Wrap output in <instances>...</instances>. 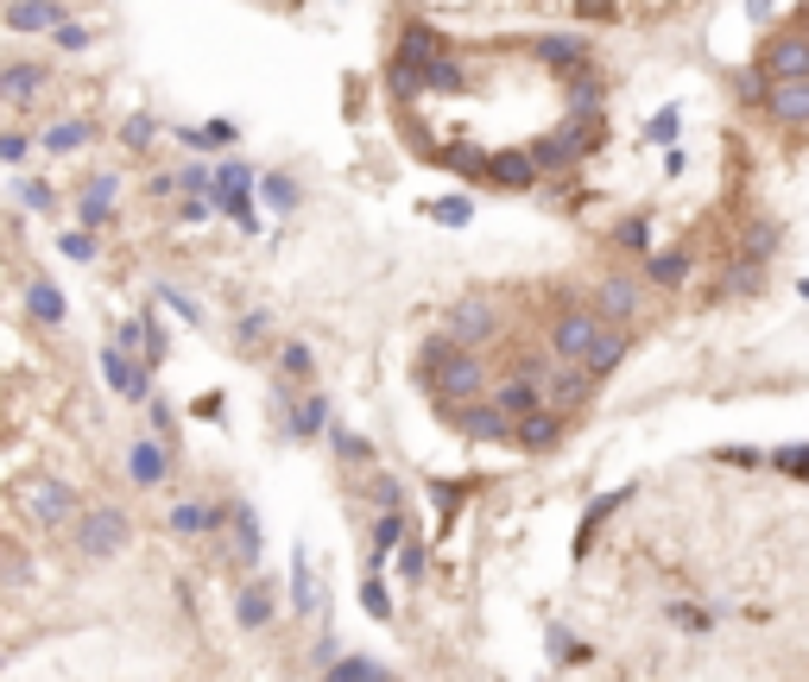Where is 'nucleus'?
<instances>
[{"label":"nucleus","instance_id":"obj_1","mask_svg":"<svg viewBox=\"0 0 809 682\" xmlns=\"http://www.w3.org/2000/svg\"><path fill=\"white\" fill-rule=\"evenodd\" d=\"M96 405L77 379L70 304L39 266L32 235L0 196V651L58 569L108 563L134 518L96 493Z\"/></svg>","mask_w":809,"mask_h":682},{"label":"nucleus","instance_id":"obj_2","mask_svg":"<svg viewBox=\"0 0 809 682\" xmlns=\"http://www.w3.org/2000/svg\"><path fill=\"white\" fill-rule=\"evenodd\" d=\"M417 386L431 392L443 411H462L487 392V367H481V354L455 348L450 335H436V342L417 348Z\"/></svg>","mask_w":809,"mask_h":682},{"label":"nucleus","instance_id":"obj_3","mask_svg":"<svg viewBox=\"0 0 809 682\" xmlns=\"http://www.w3.org/2000/svg\"><path fill=\"white\" fill-rule=\"evenodd\" d=\"M443 329H450L455 348L481 354V348H487V342L500 335V310H494V297H455L450 310H443Z\"/></svg>","mask_w":809,"mask_h":682},{"label":"nucleus","instance_id":"obj_4","mask_svg":"<svg viewBox=\"0 0 809 682\" xmlns=\"http://www.w3.org/2000/svg\"><path fill=\"white\" fill-rule=\"evenodd\" d=\"M759 77H766V89L771 82H809V39L797 26L759 45Z\"/></svg>","mask_w":809,"mask_h":682},{"label":"nucleus","instance_id":"obj_5","mask_svg":"<svg viewBox=\"0 0 809 682\" xmlns=\"http://www.w3.org/2000/svg\"><path fill=\"white\" fill-rule=\"evenodd\" d=\"M601 329H608V323L575 304V310H563L551 323V354H556V360H570V367H582V360L594 354V342H601Z\"/></svg>","mask_w":809,"mask_h":682},{"label":"nucleus","instance_id":"obj_6","mask_svg":"<svg viewBox=\"0 0 809 682\" xmlns=\"http://www.w3.org/2000/svg\"><path fill=\"white\" fill-rule=\"evenodd\" d=\"M639 304H645V278H632V273H608L601 285H594V316H601L608 329H627L632 316H639Z\"/></svg>","mask_w":809,"mask_h":682},{"label":"nucleus","instance_id":"obj_7","mask_svg":"<svg viewBox=\"0 0 809 682\" xmlns=\"http://www.w3.org/2000/svg\"><path fill=\"white\" fill-rule=\"evenodd\" d=\"M532 58L551 63L556 77H589L594 70V45L575 39V32H551V39H532Z\"/></svg>","mask_w":809,"mask_h":682},{"label":"nucleus","instance_id":"obj_8","mask_svg":"<svg viewBox=\"0 0 809 682\" xmlns=\"http://www.w3.org/2000/svg\"><path fill=\"white\" fill-rule=\"evenodd\" d=\"M443 51H455V45L443 39V32H431V26H424V20H405V32H398V51H393V63H405V70H417V77H424V70H431V63L443 58Z\"/></svg>","mask_w":809,"mask_h":682},{"label":"nucleus","instance_id":"obj_9","mask_svg":"<svg viewBox=\"0 0 809 682\" xmlns=\"http://www.w3.org/2000/svg\"><path fill=\"white\" fill-rule=\"evenodd\" d=\"M443 417H450L462 436H474V443H513V424H506L487 398H474V405H462V411H443Z\"/></svg>","mask_w":809,"mask_h":682},{"label":"nucleus","instance_id":"obj_10","mask_svg":"<svg viewBox=\"0 0 809 682\" xmlns=\"http://www.w3.org/2000/svg\"><path fill=\"white\" fill-rule=\"evenodd\" d=\"M778 127H790V134H803L809 127V82H771L766 101H759Z\"/></svg>","mask_w":809,"mask_h":682},{"label":"nucleus","instance_id":"obj_11","mask_svg":"<svg viewBox=\"0 0 809 682\" xmlns=\"http://www.w3.org/2000/svg\"><path fill=\"white\" fill-rule=\"evenodd\" d=\"M487 184H500V190H532L537 184V165L525 146H500V152H487Z\"/></svg>","mask_w":809,"mask_h":682},{"label":"nucleus","instance_id":"obj_12","mask_svg":"<svg viewBox=\"0 0 809 682\" xmlns=\"http://www.w3.org/2000/svg\"><path fill=\"white\" fill-rule=\"evenodd\" d=\"M487 405H494L506 424H525V417L544 411V398H537V386H525V379H500V386L487 392Z\"/></svg>","mask_w":809,"mask_h":682},{"label":"nucleus","instance_id":"obj_13","mask_svg":"<svg viewBox=\"0 0 809 682\" xmlns=\"http://www.w3.org/2000/svg\"><path fill=\"white\" fill-rule=\"evenodd\" d=\"M525 152H532L537 177H544V171H570L575 158H582V152H575V134H570V127H551V134H537Z\"/></svg>","mask_w":809,"mask_h":682},{"label":"nucleus","instance_id":"obj_14","mask_svg":"<svg viewBox=\"0 0 809 682\" xmlns=\"http://www.w3.org/2000/svg\"><path fill=\"white\" fill-rule=\"evenodd\" d=\"M563 429H570V417H563V411H537V417L513 424V448H532V455H544V448L563 443Z\"/></svg>","mask_w":809,"mask_h":682},{"label":"nucleus","instance_id":"obj_15","mask_svg":"<svg viewBox=\"0 0 809 682\" xmlns=\"http://www.w3.org/2000/svg\"><path fill=\"white\" fill-rule=\"evenodd\" d=\"M627 329H601V342H594V354L589 360H582V367H589V379H608L613 367H620V360H627Z\"/></svg>","mask_w":809,"mask_h":682},{"label":"nucleus","instance_id":"obj_16","mask_svg":"<svg viewBox=\"0 0 809 682\" xmlns=\"http://www.w3.org/2000/svg\"><path fill=\"white\" fill-rule=\"evenodd\" d=\"M424 89H436V96H468V70H462V58L443 51V58L424 70Z\"/></svg>","mask_w":809,"mask_h":682},{"label":"nucleus","instance_id":"obj_17","mask_svg":"<svg viewBox=\"0 0 809 682\" xmlns=\"http://www.w3.org/2000/svg\"><path fill=\"white\" fill-rule=\"evenodd\" d=\"M771 254H778V221H752L747 240H740V266H752V273H759Z\"/></svg>","mask_w":809,"mask_h":682},{"label":"nucleus","instance_id":"obj_18","mask_svg":"<svg viewBox=\"0 0 809 682\" xmlns=\"http://www.w3.org/2000/svg\"><path fill=\"white\" fill-rule=\"evenodd\" d=\"M690 278V254H645V285H664V291H677Z\"/></svg>","mask_w":809,"mask_h":682},{"label":"nucleus","instance_id":"obj_19","mask_svg":"<svg viewBox=\"0 0 809 682\" xmlns=\"http://www.w3.org/2000/svg\"><path fill=\"white\" fill-rule=\"evenodd\" d=\"M398 544H405V512H379V525H374V556L367 563H386V556H398Z\"/></svg>","mask_w":809,"mask_h":682},{"label":"nucleus","instance_id":"obj_20","mask_svg":"<svg viewBox=\"0 0 809 682\" xmlns=\"http://www.w3.org/2000/svg\"><path fill=\"white\" fill-rule=\"evenodd\" d=\"M323 424H329V398H316V392L292 398V436H316Z\"/></svg>","mask_w":809,"mask_h":682},{"label":"nucleus","instance_id":"obj_21","mask_svg":"<svg viewBox=\"0 0 809 682\" xmlns=\"http://www.w3.org/2000/svg\"><path fill=\"white\" fill-rule=\"evenodd\" d=\"M601 82L594 77H570V120H601Z\"/></svg>","mask_w":809,"mask_h":682},{"label":"nucleus","instance_id":"obj_22","mask_svg":"<svg viewBox=\"0 0 809 682\" xmlns=\"http://www.w3.org/2000/svg\"><path fill=\"white\" fill-rule=\"evenodd\" d=\"M620 506H627V487H620V493H601V500H594V506H589V518H582V531H575V556H589L594 525H601V518H613Z\"/></svg>","mask_w":809,"mask_h":682},{"label":"nucleus","instance_id":"obj_23","mask_svg":"<svg viewBox=\"0 0 809 682\" xmlns=\"http://www.w3.org/2000/svg\"><path fill=\"white\" fill-rule=\"evenodd\" d=\"M323 682H393V676H386L379 663H367V658H336Z\"/></svg>","mask_w":809,"mask_h":682},{"label":"nucleus","instance_id":"obj_24","mask_svg":"<svg viewBox=\"0 0 809 682\" xmlns=\"http://www.w3.org/2000/svg\"><path fill=\"white\" fill-rule=\"evenodd\" d=\"M436 165H450V171H455V177H468V184H481V177H487V152H474V146L436 152Z\"/></svg>","mask_w":809,"mask_h":682},{"label":"nucleus","instance_id":"obj_25","mask_svg":"<svg viewBox=\"0 0 809 682\" xmlns=\"http://www.w3.org/2000/svg\"><path fill=\"white\" fill-rule=\"evenodd\" d=\"M431 493H436V512H443V531H450L455 512H462V500L474 493V481H431Z\"/></svg>","mask_w":809,"mask_h":682},{"label":"nucleus","instance_id":"obj_26","mask_svg":"<svg viewBox=\"0 0 809 682\" xmlns=\"http://www.w3.org/2000/svg\"><path fill=\"white\" fill-rule=\"evenodd\" d=\"M613 247H620V254H645V247H652V221H645V215H627V221L613 228Z\"/></svg>","mask_w":809,"mask_h":682},{"label":"nucleus","instance_id":"obj_27","mask_svg":"<svg viewBox=\"0 0 809 682\" xmlns=\"http://www.w3.org/2000/svg\"><path fill=\"white\" fill-rule=\"evenodd\" d=\"M292 594H297V613H310V606H316V575H310V556H304V550H297V556H292Z\"/></svg>","mask_w":809,"mask_h":682},{"label":"nucleus","instance_id":"obj_28","mask_svg":"<svg viewBox=\"0 0 809 682\" xmlns=\"http://www.w3.org/2000/svg\"><path fill=\"white\" fill-rule=\"evenodd\" d=\"M424 563H431V550H424L412 531H405V544H398V575H405V587L424 582Z\"/></svg>","mask_w":809,"mask_h":682},{"label":"nucleus","instance_id":"obj_29","mask_svg":"<svg viewBox=\"0 0 809 682\" xmlns=\"http://www.w3.org/2000/svg\"><path fill=\"white\" fill-rule=\"evenodd\" d=\"M771 468H778V474H790V481H809V443L771 448Z\"/></svg>","mask_w":809,"mask_h":682},{"label":"nucleus","instance_id":"obj_30","mask_svg":"<svg viewBox=\"0 0 809 682\" xmlns=\"http://www.w3.org/2000/svg\"><path fill=\"white\" fill-rule=\"evenodd\" d=\"M664 620H671L677 632H709L714 613H709V606H683V601H671V606H664Z\"/></svg>","mask_w":809,"mask_h":682},{"label":"nucleus","instance_id":"obj_31","mask_svg":"<svg viewBox=\"0 0 809 682\" xmlns=\"http://www.w3.org/2000/svg\"><path fill=\"white\" fill-rule=\"evenodd\" d=\"M235 556L240 563H254L259 556V525L247 518V506H235Z\"/></svg>","mask_w":809,"mask_h":682},{"label":"nucleus","instance_id":"obj_32","mask_svg":"<svg viewBox=\"0 0 809 682\" xmlns=\"http://www.w3.org/2000/svg\"><path fill=\"white\" fill-rule=\"evenodd\" d=\"M367 500H374L379 512H398L405 506V487H398L393 474H374V481H367Z\"/></svg>","mask_w":809,"mask_h":682},{"label":"nucleus","instance_id":"obj_33","mask_svg":"<svg viewBox=\"0 0 809 682\" xmlns=\"http://www.w3.org/2000/svg\"><path fill=\"white\" fill-rule=\"evenodd\" d=\"M551 658H556V663H589L594 651H589V644H582V639H570L563 625H551Z\"/></svg>","mask_w":809,"mask_h":682},{"label":"nucleus","instance_id":"obj_34","mask_svg":"<svg viewBox=\"0 0 809 682\" xmlns=\"http://www.w3.org/2000/svg\"><path fill=\"white\" fill-rule=\"evenodd\" d=\"M361 606H367V620H393V594H386V582H379V575H367V587H361Z\"/></svg>","mask_w":809,"mask_h":682},{"label":"nucleus","instance_id":"obj_35","mask_svg":"<svg viewBox=\"0 0 809 682\" xmlns=\"http://www.w3.org/2000/svg\"><path fill=\"white\" fill-rule=\"evenodd\" d=\"M273 620V594H266V587H247V594H240V625H266Z\"/></svg>","mask_w":809,"mask_h":682},{"label":"nucleus","instance_id":"obj_36","mask_svg":"<svg viewBox=\"0 0 809 682\" xmlns=\"http://www.w3.org/2000/svg\"><path fill=\"white\" fill-rule=\"evenodd\" d=\"M329 436H336V455H342V462H374V448H367V443H361V436H355V429H329Z\"/></svg>","mask_w":809,"mask_h":682},{"label":"nucleus","instance_id":"obj_37","mask_svg":"<svg viewBox=\"0 0 809 682\" xmlns=\"http://www.w3.org/2000/svg\"><path fill=\"white\" fill-rule=\"evenodd\" d=\"M645 139H652V146H671L677 139V108H664V115L645 120Z\"/></svg>","mask_w":809,"mask_h":682},{"label":"nucleus","instance_id":"obj_38","mask_svg":"<svg viewBox=\"0 0 809 682\" xmlns=\"http://www.w3.org/2000/svg\"><path fill=\"white\" fill-rule=\"evenodd\" d=\"M266 202L273 209H297V184L292 177H266Z\"/></svg>","mask_w":809,"mask_h":682},{"label":"nucleus","instance_id":"obj_39","mask_svg":"<svg viewBox=\"0 0 809 682\" xmlns=\"http://www.w3.org/2000/svg\"><path fill=\"white\" fill-rule=\"evenodd\" d=\"M436 221H450V228H462V221H468V215H474V202H468V196H450V202H436Z\"/></svg>","mask_w":809,"mask_h":682},{"label":"nucleus","instance_id":"obj_40","mask_svg":"<svg viewBox=\"0 0 809 682\" xmlns=\"http://www.w3.org/2000/svg\"><path fill=\"white\" fill-rule=\"evenodd\" d=\"M285 373H292V379H310V373H316V360H310V348H304V342H292V348H285Z\"/></svg>","mask_w":809,"mask_h":682},{"label":"nucleus","instance_id":"obj_41","mask_svg":"<svg viewBox=\"0 0 809 682\" xmlns=\"http://www.w3.org/2000/svg\"><path fill=\"white\" fill-rule=\"evenodd\" d=\"M721 462H733V468H759V448H714Z\"/></svg>","mask_w":809,"mask_h":682},{"label":"nucleus","instance_id":"obj_42","mask_svg":"<svg viewBox=\"0 0 809 682\" xmlns=\"http://www.w3.org/2000/svg\"><path fill=\"white\" fill-rule=\"evenodd\" d=\"M797 32H803V39H809V7H803V13H797Z\"/></svg>","mask_w":809,"mask_h":682},{"label":"nucleus","instance_id":"obj_43","mask_svg":"<svg viewBox=\"0 0 809 682\" xmlns=\"http://www.w3.org/2000/svg\"><path fill=\"white\" fill-rule=\"evenodd\" d=\"M797 291H803V297H809V278H803V285H797Z\"/></svg>","mask_w":809,"mask_h":682}]
</instances>
